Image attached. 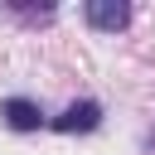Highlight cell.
I'll use <instances>...</instances> for the list:
<instances>
[{
    "label": "cell",
    "mask_w": 155,
    "mask_h": 155,
    "mask_svg": "<svg viewBox=\"0 0 155 155\" xmlns=\"http://www.w3.org/2000/svg\"><path fill=\"white\" fill-rule=\"evenodd\" d=\"M87 24L116 34V29L131 24V5H126V0H87Z\"/></svg>",
    "instance_id": "2"
},
{
    "label": "cell",
    "mask_w": 155,
    "mask_h": 155,
    "mask_svg": "<svg viewBox=\"0 0 155 155\" xmlns=\"http://www.w3.org/2000/svg\"><path fill=\"white\" fill-rule=\"evenodd\" d=\"M0 121H5L10 131H39L48 116H44V107L29 102V97H5V102H0Z\"/></svg>",
    "instance_id": "1"
},
{
    "label": "cell",
    "mask_w": 155,
    "mask_h": 155,
    "mask_svg": "<svg viewBox=\"0 0 155 155\" xmlns=\"http://www.w3.org/2000/svg\"><path fill=\"white\" fill-rule=\"evenodd\" d=\"M102 126V107L87 97V102H73L63 116H53V131H63V136H73V131H97Z\"/></svg>",
    "instance_id": "3"
}]
</instances>
